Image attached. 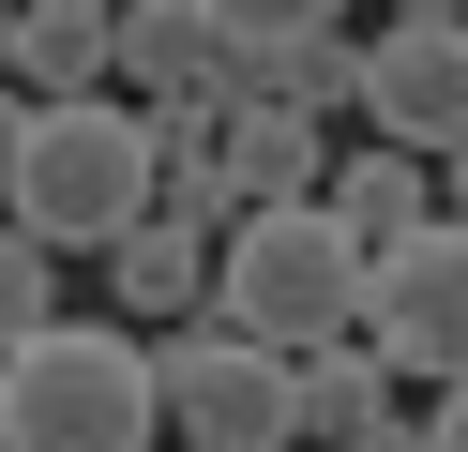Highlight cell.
<instances>
[{"label": "cell", "mask_w": 468, "mask_h": 452, "mask_svg": "<svg viewBox=\"0 0 468 452\" xmlns=\"http://www.w3.org/2000/svg\"><path fill=\"white\" fill-rule=\"evenodd\" d=\"M363 271L378 257L333 226V196H257L212 257V301L272 347H333V331H363Z\"/></svg>", "instance_id": "3957f363"}, {"label": "cell", "mask_w": 468, "mask_h": 452, "mask_svg": "<svg viewBox=\"0 0 468 452\" xmlns=\"http://www.w3.org/2000/svg\"><path fill=\"white\" fill-rule=\"evenodd\" d=\"M227 166H242V211H257V196H333V121L242 90V106H227Z\"/></svg>", "instance_id": "30bf717a"}, {"label": "cell", "mask_w": 468, "mask_h": 452, "mask_svg": "<svg viewBox=\"0 0 468 452\" xmlns=\"http://www.w3.org/2000/svg\"><path fill=\"white\" fill-rule=\"evenodd\" d=\"M363 121L408 151H453L468 136V16H393L363 46Z\"/></svg>", "instance_id": "8992f818"}, {"label": "cell", "mask_w": 468, "mask_h": 452, "mask_svg": "<svg viewBox=\"0 0 468 452\" xmlns=\"http://www.w3.org/2000/svg\"><path fill=\"white\" fill-rule=\"evenodd\" d=\"M46 317H61V241L0 211V347H16V331H46Z\"/></svg>", "instance_id": "5bb4252c"}, {"label": "cell", "mask_w": 468, "mask_h": 452, "mask_svg": "<svg viewBox=\"0 0 468 452\" xmlns=\"http://www.w3.org/2000/svg\"><path fill=\"white\" fill-rule=\"evenodd\" d=\"M16 60H31V0H0V90H16Z\"/></svg>", "instance_id": "ac0fdd59"}, {"label": "cell", "mask_w": 468, "mask_h": 452, "mask_svg": "<svg viewBox=\"0 0 468 452\" xmlns=\"http://www.w3.org/2000/svg\"><path fill=\"white\" fill-rule=\"evenodd\" d=\"M152 181H166V151H152V106L136 90H76V106L0 90V211L46 226L61 257H106L152 211Z\"/></svg>", "instance_id": "6da1fadb"}, {"label": "cell", "mask_w": 468, "mask_h": 452, "mask_svg": "<svg viewBox=\"0 0 468 452\" xmlns=\"http://www.w3.org/2000/svg\"><path fill=\"white\" fill-rule=\"evenodd\" d=\"M333 226L363 241V257H393L408 226H438V151H408V136H363V151H333Z\"/></svg>", "instance_id": "9c48e42d"}, {"label": "cell", "mask_w": 468, "mask_h": 452, "mask_svg": "<svg viewBox=\"0 0 468 452\" xmlns=\"http://www.w3.org/2000/svg\"><path fill=\"white\" fill-rule=\"evenodd\" d=\"M122 90L166 106V90H242V30L212 0H122Z\"/></svg>", "instance_id": "ba28073f"}, {"label": "cell", "mask_w": 468, "mask_h": 452, "mask_svg": "<svg viewBox=\"0 0 468 452\" xmlns=\"http://www.w3.org/2000/svg\"><path fill=\"white\" fill-rule=\"evenodd\" d=\"M438 211H468V136H453V151H438Z\"/></svg>", "instance_id": "d6986e66"}, {"label": "cell", "mask_w": 468, "mask_h": 452, "mask_svg": "<svg viewBox=\"0 0 468 452\" xmlns=\"http://www.w3.org/2000/svg\"><path fill=\"white\" fill-rule=\"evenodd\" d=\"M393 16H468V0H393Z\"/></svg>", "instance_id": "ffe728a7"}, {"label": "cell", "mask_w": 468, "mask_h": 452, "mask_svg": "<svg viewBox=\"0 0 468 452\" xmlns=\"http://www.w3.org/2000/svg\"><path fill=\"white\" fill-rule=\"evenodd\" d=\"M393 377H408V362L378 347V331H333V347H303V437H317V452H347L363 422H393Z\"/></svg>", "instance_id": "8fae6325"}, {"label": "cell", "mask_w": 468, "mask_h": 452, "mask_svg": "<svg viewBox=\"0 0 468 452\" xmlns=\"http://www.w3.org/2000/svg\"><path fill=\"white\" fill-rule=\"evenodd\" d=\"M152 437H166L152 331L46 317V331L0 347V452H152Z\"/></svg>", "instance_id": "7a4b0ae2"}, {"label": "cell", "mask_w": 468, "mask_h": 452, "mask_svg": "<svg viewBox=\"0 0 468 452\" xmlns=\"http://www.w3.org/2000/svg\"><path fill=\"white\" fill-rule=\"evenodd\" d=\"M212 257H227V226H197V211H136V226L106 241V287H122L136 331H166V317H212Z\"/></svg>", "instance_id": "52a82bcc"}, {"label": "cell", "mask_w": 468, "mask_h": 452, "mask_svg": "<svg viewBox=\"0 0 468 452\" xmlns=\"http://www.w3.org/2000/svg\"><path fill=\"white\" fill-rule=\"evenodd\" d=\"M16 90H46V106H76V90H122V0H61V16H31Z\"/></svg>", "instance_id": "7c38bea8"}, {"label": "cell", "mask_w": 468, "mask_h": 452, "mask_svg": "<svg viewBox=\"0 0 468 452\" xmlns=\"http://www.w3.org/2000/svg\"><path fill=\"white\" fill-rule=\"evenodd\" d=\"M347 452H438V422H408V407H393V422H363Z\"/></svg>", "instance_id": "2e32d148"}, {"label": "cell", "mask_w": 468, "mask_h": 452, "mask_svg": "<svg viewBox=\"0 0 468 452\" xmlns=\"http://www.w3.org/2000/svg\"><path fill=\"white\" fill-rule=\"evenodd\" d=\"M31 16H61V0H31Z\"/></svg>", "instance_id": "44dd1931"}, {"label": "cell", "mask_w": 468, "mask_h": 452, "mask_svg": "<svg viewBox=\"0 0 468 452\" xmlns=\"http://www.w3.org/2000/svg\"><path fill=\"white\" fill-rule=\"evenodd\" d=\"M152 377H166V437L182 452H303V347L212 317H166L152 331Z\"/></svg>", "instance_id": "277c9868"}, {"label": "cell", "mask_w": 468, "mask_h": 452, "mask_svg": "<svg viewBox=\"0 0 468 452\" xmlns=\"http://www.w3.org/2000/svg\"><path fill=\"white\" fill-rule=\"evenodd\" d=\"M212 16H227V30H242V46H287V30H333V16H347V0H212Z\"/></svg>", "instance_id": "9a60e30c"}, {"label": "cell", "mask_w": 468, "mask_h": 452, "mask_svg": "<svg viewBox=\"0 0 468 452\" xmlns=\"http://www.w3.org/2000/svg\"><path fill=\"white\" fill-rule=\"evenodd\" d=\"M242 90L347 121V106H363V46H347V30H287V46H242Z\"/></svg>", "instance_id": "4fadbf2b"}, {"label": "cell", "mask_w": 468, "mask_h": 452, "mask_svg": "<svg viewBox=\"0 0 468 452\" xmlns=\"http://www.w3.org/2000/svg\"><path fill=\"white\" fill-rule=\"evenodd\" d=\"M363 331L408 362V377H468V211H438V226H408L393 257L363 271Z\"/></svg>", "instance_id": "5b68a950"}, {"label": "cell", "mask_w": 468, "mask_h": 452, "mask_svg": "<svg viewBox=\"0 0 468 452\" xmlns=\"http://www.w3.org/2000/svg\"><path fill=\"white\" fill-rule=\"evenodd\" d=\"M423 422H438V452H468V377H438V407H423Z\"/></svg>", "instance_id": "e0dca14e"}]
</instances>
